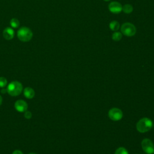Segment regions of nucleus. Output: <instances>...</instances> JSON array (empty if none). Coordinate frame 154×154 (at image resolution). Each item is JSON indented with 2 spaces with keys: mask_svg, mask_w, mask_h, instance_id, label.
Returning a JSON list of instances; mask_svg holds the SVG:
<instances>
[{
  "mask_svg": "<svg viewBox=\"0 0 154 154\" xmlns=\"http://www.w3.org/2000/svg\"><path fill=\"white\" fill-rule=\"evenodd\" d=\"M24 116L26 119H31V117H32V114H31V112L30 111H26L24 114Z\"/></svg>",
  "mask_w": 154,
  "mask_h": 154,
  "instance_id": "obj_17",
  "label": "nucleus"
},
{
  "mask_svg": "<svg viewBox=\"0 0 154 154\" xmlns=\"http://www.w3.org/2000/svg\"><path fill=\"white\" fill-rule=\"evenodd\" d=\"M103 1H110V0H103Z\"/></svg>",
  "mask_w": 154,
  "mask_h": 154,
  "instance_id": "obj_20",
  "label": "nucleus"
},
{
  "mask_svg": "<svg viewBox=\"0 0 154 154\" xmlns=\"http://www.w3.org/2000/svg\"><path fill=\"white\" fill-rule=\"evenodd\" d=\"M108 9L112 13L119 14L122 11V5L118 2L113 1L109 4Z\"/></svg>",
  "mask_w": 154,
  "mask_h": 154,
  "instance_id": "obj_7",
  "label": "nucleus"
},
{
  "mask_svg": "<svg viewBox=\"0 0 154 154\" xmlns=\"http://www.w3.org/2000/svg\"><path fill=\"white\" fill-rule=\"evenodd\" d=\"M109 118L113 121H119L123 117V112L118 108H112L108 111Z\"/></svg>",
  "mask_w": 154,
  "mask_h": 154,
  "instance_id": "obj_6",
  "label": "nucleus"
},
{
  "mask_svg": "<svg viewBox=\"0 0 154 154\" xmlns=\"http://www.w3.org/2000/svg\"><path fill=\"white\" fill-rule=\"evenodd\" d=\"M153 126V122L148 117H143L137 123V130L140 133H145L149 131Z\"/></svg>",
  "mask_w": 154,
  "mask_h": 154,
  "instance_id": "obj_1",
  "label": "nucleus"
},
{
  "mask_svg": "<svg viewBox=\"0 0 154 154\" xmlns=\"http://www.w3.org/2000/svg\"><path fill=\"white\" fill-rule=\"evenodd\" d=\"M141 145L142 149L147 154H152L154 153V144L150 139H143L141 143Z\"/></svg>",
  "mask_w": 154,
  "mask_h": 154,
  "instance_id": "obj_5",
  "label": "nucleus"
},
{
  "mask_svg": "<svg viewBox=\"0 0 154 154\" xmlns=\"http://www.w3.org/2000/svg\"><path fill=\"white\" fill-rule=\"evenodd\" d=\"M17 37L22 42H28L32 37V32L28 27H22L17 31Z\"/></svg>",
  "mask_w": 154,
  "mask_h": 154,
  "instance_id": "obj_3",
  "label": "nucleus"
},
{
  "mask_svg": "<svg viewBox=\"0 0 154 154\" xmlns=\"http://www.w3.org/2000/svg\"><path fill=\"white\" fill-rule=\"evenodd\" d=\"M24 96L28 99H32L35 94L34 90L31 87H26L23 91Z\"/></svg>",
  "mask_w": 154,
  "mask_h": 154,
  "instance_id": "obj_10",
  "label": "nucleus"
},
{
  "mask_svg": "<svg viewBox=\"0 0 154 154\" xmlns=\"http://www.w3.org/2000/svg\"><path fill=\"white\" fill-rule=\"evenodd\" d=\"M7 90L10 95L16 96L21 93L22 91V85L21 83L18 81H13L8 84Z\"/></svg>",
  "mask_w": 154,
  "mask_h": 154,
  "instance_id": "obj_2",
  "label": "nucleus"
},
{
  "mask_svg": "<svg viewBox=\"0 0 154 154\" xmlns=\"http://www.w3.org/2000/svg\"><path fill=\"white\" fill-rule=\"evenodd\" d=\"M122 11L126 14H129L132 12L133 7L131 4H125L122 7Z\"/></svg>",
  "mask_w": 154,
  "mask_h": 154,
  "instance_id": "obj_12",
  "label": "nucleus"
},
{
  "mask_svg": "<svg viewBox=\"0 0 154 154\" xmlns=\"http://www.w3.org/2000/svg\"><path fill=\"white\" fill-rule=\"evenodd\" d=\"M122 34L120 32H115L112 35V39L114 41H119L121 40Z\"/></svg>",
  "mask_w": 154,
  "mask_h": 154,
  "instance_id": "obj_15",
  "label": "nucleus"
},
{
  "mask_svg": "<svg viewBox=\"0 0 154 154\" xmlns=\"http://www.w3.org/2000/svg\"><path fill=\"white\" fill-rule=\"evenodd\" d=\"M114 154H129V153L126 148L123 147H120L116 150Z\"/></svg>",
  "mask_w": 154,
  "mask_h": 154,
  "instance_id": "obj_13",
  "label": "nucleus"
},
{
  "mask_svg": "<svg viewBox=\"0 0 154 154\" xmlns=\"http://www.w3.org/2000/svg\"><path fill=\"white\" fill-rule=\"evenodd\" d=\"M7 84V79L4 77H0V87H4Z\"/></svg>",
  "mask_w": 154,
  "mask_h": 154,
  "instance_id": "obj_16",
  "label": "nucleus"
},
{
  "mask_svg": "<svg viewBox=\"0 0 154 154\" xmlns=\"http://www.w3.org/2000/svg\"><path fill=\"white\" fill-rule=\"evenodd\" d=\"M2 99L1 96H0V105H1V103H2Z\"/></svg>",
  "mask_w": 154,
  "mask_h": 154,
  "instance_id": "obj_19",
  "label": "nucleus"
},
{
  "mask_svg": "<svg viewBox=\"0 0 154 154\" xmlns=\"http://www.w3.org/2000/svg\"><path fill=\"white\" fill-rule=\"evenodd\" d=\"M136 31L137 30L135 26L132 23L129 22L124 23L121 26V32L126 36H133L135 34Z\"/></svg>",
  "mask_w": 154,
  "mask_h": 154,
  "instance_id": "obj_4",
  "label": "nucleus"
},
{
  "mask_svg": "<svg viewBox=\"0 0 154 154\" xmlns=\"http://www.w3.org/2000/svg\"><path fill=\"white\" fill-rule=\"evenodd\" d=\"M30 154H35V153H30Z\"/></svg>",
  "mask_w": 154,
  "mask_h": 154,
  "instance_id": "obj_21",
  "label": "nucleus"
},
{
  "mask_svg": "<svg viewBox=\"0 0 154 154\" xmlns=\"http://www.w3.org/2000/svg\"><path fill=\"white\" fill-rule=\"evenodd\" d=\"M10 23V25L11 26V27H13L14 28H17L19 26V24H20V22L19 21V20L17 19H16V18L11 19Z\"/></svg>",
  "mask_w": 154,
  "mask_h": 154,
  "instance_id": "obj_14",
  "label": "nucleus"
},
{
  "mask_svg": "<svg viewBox=\"0 0 154 154\" xmlns=\"http://www.w3.org/2000/svg\"><path fill=\"white\" fill-rule=\"evenodd\" d=\"M14 35V30L10 27L6 28L3 31V37L6 40H11Z\"/></svg>",
  "mask_w": 154,
  "mask_h": 154,
  "instance_id": "obj_9",
  "label": "nucleus"
},
{
  "mask_svg": "<svg viewBox=\"0 0 154 154\" xmlns=\"http://www.w3.org/2000/svg\"><path fill=\"white\" fill-rule=\"evenodd\" d=\"M153 154H154V153H153Z\"/></svg>",
  "mask_w": 154,
  "mask_h": 154,
  "instance_id": "obj_22",
  "label": "nucleus"
},
{
  "mask_svg": "<svg viewBox=\"0 0 154 154\" xmlns=\"http://www.w3.org/2000/svg\"><path fill=\"white\" fill-rule=\"evenodd\" d=\"M16 109L19 112H25L28 108L26 102L23 100H18L14 103Z\"/></svg>",
  "mask_w": 154,
  "mask_h": 154,
  "instance_id": "obj_8",
  "label": "nucleus"
},
{
  "mask_svg": "<svg viewBox=\"0 0 154 154\" xmlns=\"http://www.w3.org/2000/svg\"><path fill=\"white\" fill-rule=\"evenodd\" d=\"M109 28H110L112 31H117V30L119 29L120 24H119V23L117 21L113 20V21H111V22L109 23Z\"/></svg>",
  "mask_w": 154,
  "mask_h": 154,
  "instance_id": "obj_11",
  "label": "nucleus"
},
{
  "mask_svg": "<svg viewBox=\"0 0 154 154\" xmlns=\"http://www.w3.org/2000/svg\"><path fill=\"white\" fill-rule=\"evenodd\" d=\"M12 154H23L22 152L20 151V150H14Z\"/></svg>",
  "mask_w": 154,
  "mask_h": 154,
  "instance_id": "obj_18",
  "label": "nucleus"
}]
</instances>
